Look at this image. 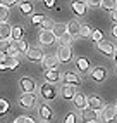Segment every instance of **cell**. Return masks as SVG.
Returning <instances> with one entry per match:
<instances>
[{
	"label": "cell",
	"instance_id": "6da1fadb",
	"mask_svg": "<svg viewBox=\"0 0 117 123\" xmlns=\"http://www.w3.org/2000/svg\"><path fill=\"white\" fill-rule=\"evenodd\" d=\"M40 92H41V97H43L45 101H53L55 97H57V90L53 85H50V83H43L40 87Z\"/></svg>",
	"mask_w": 117,
	"mask_h": 123
},
{
	"label": "cell",
	"instance_id": "7a4b0ae2",
	"mask_svg": "<svg viewBox=\"0 0 117 123\" xmlns=\"http://www.w3.org/2000/svg\"><path fill=\"white\" fill-rule=\"evenodd\" d=\"M62 80H64V85H71V87H79L81 85L79 75H76V73H72V71H65L62 75Z\"/></svg>",
	"mask_w": 117,
	"mask_h": 123
},
{
	"label": "cell",
	"instance_id": "3957f363",
	"mask_svg": "<svg viewBox=\"0 0 117 123\" xmlns=\"http://www.w3.org/2000/svg\"><path fill=\"white\" fill-rule=\"evenodd\" d=\"M102 118L105 123H114L115 118H117V111H115V106H110L107 104L105 108L102 109Z\"/></svg>",
	"mask_w": 117,
	"mask_h": 123
},
{
	"label": "cell",
	"instance_id": "277c9868",
	"mask_svg": "<svg viewBox=\"0 0 117 123\" xmlns=\"http://www.w3.org/2000/svg\"><path fill=\"white\" fill-rule=\"evenodd\" d=\"M26 57H28L29 61H33V62L43 61V57H45L43 49H40V47H29V50L26 52Z\"/></svg>",
	"mask_w": 117,
	"mask_h": 123
},
{
	"label": "cell",
	"instance_id": "5b68a950",
	"mask_svg": "<svg viewBox=\"0 0 117 123\" xmlns=\"http://www.w3.org/2000/svg\"><path fill=\"white\" fill-rule=\"evenodd\" d=\"M86 106H90V109L91 111H102L103 108H105V104H103V101L100 99L98 95H91V97H86Z\"/></svg>",
	"mask_w": 117,
	"mask_h": 123
},
{
	"label": "cell",
	"instance_id": "8992f818",
	"mask_svg": "<svg viewBox=\"0 0 117 123\" xmlns=\"http://www.w3.org/2000/svg\"><path fill=\"white\" fill-rule=\"evenodd\" d=\"M19 85H21V88H22L24 94H33V92H35V88H36L35 80L29 78V76H22L21 81H19Z\"/></svg>",
	"mask_w": 117,
	"mask_h": 123
},
{
	"label": "cell",
	"instance_id": "52a82bcc",
	"mask_svg": "<svg viewBox=\"0 0 117 123\" xmlns=\"http://www.w3.org/2000/svg\"><path fill=\"white\" fill-rule=\"evenodd\" d=\"M35 104H36V95L35 94H22L21 99H19V106H21V108L31 109V108H35Z\"/></svg>",
	"mask_w": 117,
	"mask_h": 123
},
{
	"label": "cell",
	"instance_id": "ba28073f",
	"mask_svg": "<svg viewBox=\"0 0 117 123\" xmlns=\"http://www.w3.org/2000/svg\"><path fill=\"white\" fill-rule=\"evenodd\" d=\"M115 45L112 42H107V40H102V42H98V50L100 54H103V55H114L115 54Z\"/></svg>",
	"mask_w": 117,
	"mask_h": 123
},
{
	"label": "cell",
	"instance_id": "9c48e42d",
	"mask_svg": "<svg viewBox=\"0 0 117 123\" xmlns=\"http://www.w3.org/2000/svg\"><path fill=\"white\" fill-rule=\"evenodd\" d=\"M38 40H40V43L43 47H50V45H53L57 42V38H55V35L52 33V31H41Z\"/></svg>",
	"mask_w": 117,
	"mask_h": 123
},
{
	"label": "cell",
	"instance_id": "30bf717a",
	"mask_svg": "<svg viewBox=\"0 0 117 123\" xmlns=\"http://www.w3.org/2000/svg\"><path fill=\"white\" fill-rule=\"evenodd\" d=\"M60 80H62V75L58 73V69H48V71H45V83L53 85V83H57V81H60Z\"/></svg>",
	"mask_w": 117,
	"mask_h": 123
},
{
	"label": "cell",
	"instance_id": "8fae6325",
	"mask_svg": "<svg viewBox=\"0 0 117 123\" xmlns=\"http://www.w3.org/2000/svg\"><path fill=\"white\" fill-rule=\"evenodd\" d=\"M57 59H58V62H69V61L72 59V50H71V47H60V49H58Z\"/></svg>",
	"mask_w": 117,
	"mask_h": 123
},
{
	"label": "cell",
	"instance_id": "7c38bea8",
	"mask_svg": "<svg viewBox=\"0 0 117 123\" xmlns=\"http://www.w3.org/2000/svg\"><path fill=\"white\" fill-rule=\"evenodd\" d=\"M107 75H108V71L103 68V66H95L93 68V71H91V78H93L95 81H103L105 78H107Z\"/></svg>",
	"mask_w": 117,
	"mask_h": 123
},
{
	"label": "cell",
	"instance_id": "4fadbf2b",
	"mask_svg": "<svg viewBox=\"0 0 117 123\" xmlns=\"http://www.w3.org/2000/svg\"><path fill=\"white\" fill-rule=\"evenodd\" d=\"M41 62H43V66H45L47 71H48V69H57V68H58V59H57V55H52V54L45 55Z\"/></svg>",
	"mask_w": 117,
	"mask_h": 123
},
{
	"label": "cell",
	"instance_id": "5bb4252c",
	"mask_svg": "<svg viewBox=\"0 0 117 123\" xmlns=\"http://www.w3.org/2000/svg\"><path fill=\"white\" fill-rule=\"evenodd\" d=\"M11 31H12L11 24H7V23L0 24V42H12L11 40Z\"/></svg>",
	"mask_w": 117,
	"mask_h": 123
},
{
	"label": "cell",
	"instance_id": "9a60e30c",
	"mask_svg": "<svg viewBox=\"0 0 117 123\" xmlns=\"http://www.w3.org/2000/svg\"><path fill=\"white\" fill-rule=\"evenodd\" d=\"M60 95L64 97L65 101L74 99V95H76V87H71V85H62V88H60Z\"/></svg>",
	"mask_w": 117,
	"mask_h": 123
},
{
	"label": "cell",
	"instance_id": "2e32d148",
	"mask_svg": "<svg viewBox=\"0 0 117 123\" xmlns=\"http://www.w3.org/2000/svg\"><path fill=\"white\" fill-rule=\"evenodd\" d=\"M38 113H40V118H41V120H45V121H50V120L53 118V111H52V108H50V106H47V104L40 106Z\"/></svg>",
	"mask_w": 117,
	"mask_h": 123
},
{
	"label": "cell",
	"instance_id": "e0dca14e",
	"mask_svg": "<svg viewBox=\"0 0 117 123\" xmlns=\"http://www.w3.org/2000/svg\"><path fill=\"white\" fill-rule=\"evenodd\" d=\"M98 120V113L96 111H91L90 108L83 109V121L85 123H95Z\"/></svg>",
	"mask_w": 117,
	"mask_h": 123
},
{
	"label": "cell",
	"instance_id": "ac0fdd59",
	"mask_svg": "<svg viewBox=\"0 0 117 123\" xmlns=\"http://www.w3.org/2000/svg\"><path fill=\"white\" fill-rule=\"evenodd\" d=\"M72 101H74V106H76L78 109H81V111L88 108V106H86V95H85V94H81V92H79V94L76 92V95H74V99H72Z\"/></svg>",
	"mask_w": 117,
	"mask_h": 123
},
{
	"label": "cell",
	"instance_id": "d6986e66",
	"mask_svg": "<svg viewBox=\"0 0 117 123\" xmlns=\"http://www.w3.org/2000/svg\"><path fill=\"white\" fill-rule=\"evenodd\" d=\"M65 28H67V33L71 37H78L79 35V28H81V24L78 21H69L67 24H65Z\"/></svg>",
	"mask_w": 117,
	"mask_h": 123
},
{
	"label": "cell",
	"instance_id": "ffe728a7",
	"mask_svg": "<svg viewBox=\"0 0 117 123\" xmlns=\"http://www.w3.org/2000/svg\"><path fill=\"white\" fill-rule=\"evenodd\" d=\"M71 7H72V12L76 16H85L86 14V4L85 2H72Z\"/></svg>",
	"mask_w": 117,
	"mask_h": 123
},
{
	"label": "cell",
	"instance_id": "44dd1931",
	"mask_svg": "<svg viewBox=\"0 0 117 123\" xmlns=\"http://www.w3.org/2000/svg\"><path fill=\"white\" fill-rule=\"evenodd\" d=\"M76 68L81 73H88L90 71V61L86 59V57H78L76 59Z\"/></svg>",
	"mask_w": 117,
	"mask_h": 123
},
{
	"label": "cell",
	"instance_id": "7402d4cb",
	"mask_svg": "<svg viewBox=\"0 0 117 123\" xmlns=\"http://www.w3.org/2000/svg\"><path fill=\"white\" fill-rule=\"evenodd\" d=\"M52 33H53L55 38L58 40L62 35L67 33V28H65V24H62V23H55V24H53V28H52Z\"/></svg>",
	"mask_w": 117,
	"mask_h": 123
},
{
	"label": "cell",
	"instance_id": "603a6c76",
	"mask_svg": "<svg viewBox=\"0 0 117 123\" xmlns=\"http://www.w3.org/2000/svg\"><path fill=\"white\" fill-rule=\"evenodd\" d=\"M22 28L21 26H12V31H11V40L12 42H21L22 40Z\"/></svg>",
	"mask_w": 117,
	"mask_h": 123
},
{
	"label": "cell",
	"instance_id": "cb8c5ba5",
	"mask_svg": "<svg viewBox=\"0 0 117 123\" xmlns=\"http://www.w3.org/2000/svg\"><path fill=\"white\" fill-rule=\"evenodd\" d=\"M5 54H7V57H17V55H19L17 42H11V45L5 49Z\"/></svg>",
	"mask_w": 117,
	"mask_h": 123
},
{
	"label": "cell",
	"instance_id": "d4e9b609",
	"mask_svg": "<svg viewBox=\"0 0 117 123\" xmlns=\"http://www.w3.org/2000/svg\"><path fill=\"white\" fill-rule=\"evenodd\" d=\"M91 33H93V30H91L88 24H81V28H79V38H91Z\"/></svg>",
	"mask_w": 117,
	"mask_h": 123
},
{
	"label": "cell",
	"instance_id": "484cf974",
	"mask_svg": "<svg viewBox=\"0 0 117 123\" xmlns=\"http://www.w3.org/2000/svg\"><path fill=\"white\" fill-rule=\"evenodd\" d=\"M19 11L26 16V14H31L33 12V4L31 2H21L19 4Z\"/></svg>",
	"mask_w": 117,
	"mask_h": 123
},
{
	"label": "cell",
	"instance_id": "4316f807",
	"mask_svg": "<svg viewBox=\"0 0 117 123\" xmlns=\"http://www.w3.org/2000/svg\"><path fill=\"white\" fill-rule=\"evenodd\" d=\"M71 42H72V37H71L69 33H65V35H62L60 38H58V43H60V47H69Z\"/></svg>",
	"mask_w": 117,
	"mask_h": 123
},
{
	"label": "cell",
	"instance_id": "83f0119b",
	"mask_svg": "<svg viewBox=\"0 0 117 123\" xmlns=\"http://www.w3.org/2000/svg\"><path fill=\"white\" fill-rule=\"evenodd\" d=\"M47 19V16H43V14H35L31 18V24H35V26H41V23H43Z\"/></svg>",
	"mask_w": 117,
	"mask_h": 123
},
{
	"label": "cell",
	"instance_id": "f1b7e54d",
	"mask_svg": "<svg viewBox=\"0 0 117 123\" xmlns=\"http://www.w3.org/2000/svg\"><path fill=\"white\" fill-rule=\"evenodd\" d=\"M7 19H9V9H7L5 5H2V4H0V24H2V23H5Z\"/></svg>",
	"mask_w": 117,
	"mask_h": 123
},
{
	"label": "cell",
	"instance_id": "f546056e",
	"mask_svg": "<svg viewBox=\"0 0 117 123\" xmlns=\"http://www.w3.org/2000/svg\"><path fill=\"white\" fill-rule=\"evenodd\" d=\"M100 7H102L103 11H114L115 9V2H112V0H105V2H100Z\"/></svg>",
	"mask_w": 117,
	"mask_h": 123
},
{
	"label": "cell",
	"instance_id": "4dcf8cb0",
	"mask_svg": "<svg viewBox=\"0 0 117 123\" xmlns=\"http://www.w3.org/2000/svg\"><path fill=\"white\" fill-rule=\"evenodd\" d=\"M5 64H7V69H16L19 66V59H17V57H9Z\"/></svg>",
	"mask_w": 117,
	"mask_h": 123
},
{
	"label": "cell",
	"instance_id": "1f68e13d",
	"mask_svg": "<svg viewBox=\"0 0 117 123\" xmlns=\"http://www.w3.org/2000/svg\"><path fill=\"white\" fill-rule=\"evenodd\" d=\"M53 24H55V23H53L52 19H48V18H47V19H45L43 23H41V28H43V31H52Z\"/></svg>",
	"mask_w": 117,
	"mask_h": 123
},
{
	"label": "cell",
	"instance_id": "d6a6232c",
	"mask_svg": "<svg viewBox=\"0 0 117 123\" xmlns=\"http://www.w3.org/2000/svg\"><path fill=\"white\" fill-rule=\"evenodd\" d=\"M17 47H19V54H26L29 50V45L26 40H21V42H17Z\"/></svg>",
	"mask_w": 117,
	"mask_h": 123
},
{
	"label": "cell",
	"instance_id": "836d02e7",
	"mask_svg": "<svg viewBox=\"0 0 117 123\" xmlns=\"http://www.w3.org/2000/svg\"><path fill=\"white\" fill-rule=\"evenodd\" d=\"M91 38L95 40V42H102L103 40V33H102V30H93V33H91Z\"/></svg>",
	"mask_w": 117,
	"mask_h": 123
},
{
	"label": "cell",
	"instance_id": "e575fe53",
	"mask_svg": "<svg viewBox=\"0 0 117 123\" xmlns=\"http://www.w3.org/2000/svg\"><path fill=\"white\" fill-rule=\"evenodd\" d=\"M9 111V102H7L5 99H0V114H4Z\"/></svg>",
	"mask_w": 117,
	"mask_h": 123
},
{
	"label": "cell",
	"instance_id": "d590c367",
	"mask_svg": "<svg viewBox=\"0 0 117 123\" xmlns=\"http://www.w3.org/2000/svg\"><path fill=\"white\" fill-rule=\"evenodd\" d=\"M64 123H76V114H74V113H69L67 116L64 118Z\"/></svg>",
	"mask_w": 117,
	"mask_h": 123
},
{
	"label": "cell",
	"instance_id": "8d00e7d4",
	"mask_svg": "<svg viewBox=\"0 0 117 123\" xmlns=\"http://www.w3.org/2000/svg\"><path fill=\"white\" fill-rule=\"evenodd\" d=\"M7 59H9V57H7V54H5L4 50H0V64H4V62H7Z\"/></svg>",
	"mask_w": 117,
	"mask_h": 123
},
{
	"label": "cell",
	"instance_id": "74e56055",
	"mask_svg": "<svg viewBox=\"0 0 117 123\" xmlns=\"http://www.w3.org/2000/svg\"><path fill=\"white\" fill-rule=\"evenodd\" d=\"M85 4H86V7H96V5H100L98 0H90V2H85Z\"/></svg>",
	"mask_w": 117,
	"mask_h": 123
},
{
	"label": "cell",
	"instance_id": "f35d334b",
	"mask_svg": "<svg viewBox=\"0 0 117 123\" xmlns=\"http://www.w3.org/2000/svg\"><path fill=\"white\" fill-rule=\"evenodd\" d=\"M16 4V0H5V2H2V5H5L7 9H9V7H12Z\"/></svg>",
	"mask_w": 117,
	"mask_h": 123
},
{
	"label": "cell",
	"instance_id": "ab89813d",
	"mask_svg": "<svg viewBox=\"0 0 117 123\" xmlns=\"http://www.w3.org/2000/svg\"><path fill=\"white\" fill-rule=\"evenodd\" d=\"M110 18H112V21L117 24V9H114V11L110 12Z\"/></svg>",
	"mask_w": 117,
	"mask_h": 123
},
{
	"label": "cell",
	"instance_id": "60d3db41",
	"mask_svg": "<svg viewBox=\"0 0 117 123\" xmlns=\"http://www.w3.org/2000/svg\"><path fill=\"white\" fill-rule=\"evenodd\" d=\"M45 5H47V7H53L55 2H53V0H45Z\"/></svg>",
	"mask_w": 117,
	"mask_h": 123
},
{
	"label": "cell",
	"instance_id": "b9f144b4",
	"mask_svg": "<svg viewBox=\"0 0 117 123\" xmlns=\"http://www.w3.org/2000/svg\"><path fill=\"white\" fill-rule=\"evenodd\" d=\"M112 37L117 38V24H114V26H112Z\"/></svg>",
	"mask_w": 117,
	"mask_h": 123
},
{
	"label": "cell",
	"instance_id": "7bdbcfd3",
	"mask_svg": "<svg viewBox=\"0 0 117 123\" xmlns=\"http://www.w3.org/2000/svg\"><path fill=\"white\" fill-rule=\"evenodd\" d=\"M0 69H2V71H4V69H7V64H5V62H4V64H0Z\"/></svg>",
	"mask_w": 117,
	"mask_h": 123
},
{
	"label": "cell",
	"instance_id": "ee69618b",
	"mask_svg": "<svg viewBox=\"0 0 117 123\" xmlns=\"http://www.w3.org/2000/svg\"><path fill=\"white\" fill-rule=\"evenodd\" d=\"M114 59H115V62H117V49H115V54H114Z\"/></svg>",
	"mask_w": 117,
	"mask_h": 123
},
{
	"label": "cell",
	"instance_id": "f6af8a7d",
	"mask_svg": "<svg viewBox=\"0 0 117 123\" xmlns=\"http://www.w3.org/2000/svg\"><path fill=\"white\" fill-rule=\"evenodd\" d=\"M115 73H117V64H115Z\"/></svg>",
	"mask_w": 117,
	"mask_h": 123
},
{
	"label": "cell",
	"instance_id": "bcb514c9",
	"mask_svg": "<svg viewBox=\"0 0 117 123\" xmlns=\"http://www.w3.org/2000/svg\"><path fill=\"white\" fill-rule=\"evenodd\" d=\"M115 9H117V2H115Z\"/></svg>",
	"mask_w": 117,
	"mask_h": 123
},
{
	"label": "cell",
	"instance_id": "7dc6e473",
	"mask_svg": "<svg viewBox=\"0 0 117 123\" xmlns=\"http://www.w3.org/2000/svg\"><path fill=\"white\" fill-rule=\"evenodd\" d=\"M115 111H117V104H115Z\"/></svg>",
	"mask_w": 117,
	"mask_h": 123
},
{
	"label": "cell",
	"instance_id": "c3c4849f",
	"mask_svg": "<svg viewBox=\"0 0 117 123\" xmlns=\"http://www.w3.org/2000/svg\"><path fill=\"white\" fill-rule=\"evenodd\" d=\"M0 4H2V2H0Z\"/></svg>",
	"mask_w": 117,
	"mask_h": 123
},
{
	"label": "cell",
	"instance_id": "681fc988",
	"mask_svg": "<svg viewBox=\"0 0 117 123\" xmlns=\"http://www.w3.org/2000/svg\"><path fill=\"white\" fill-rule=\"evenodd\" d=\"M95 123H96V121H95Z\"/></svg>",
	"mask_w": 117,
	"mask_h": 123
}]
</instances>
